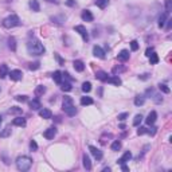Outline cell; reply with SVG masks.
<instances>
[{"label": "cell", "mask_w": 172, "mask_h": 172, "mask_svg": "<svg viewBox=\"0 0 172 172\" xmlns=\"http://www.w3.org/2000/svg\"><path fill=\"white\" fill-rule=\"evenodd\" d=\"M75 32H78L81 36H82V39H84V42H88L89 40V32L88 30L85 28V26H82V24H78V26L74 27Z\"/></svg>", "instance_id": "cell-5"}, {"label": "cell", "mask_w": 172, "mask_h": 172, "mask_svg": "<svg viewBox=\"0 0 172 172\" xmlns=\"http://www.w3.org/2000/svg\"><path fill=\"white\" fill-rule=\"evenodd\" d=\"M40 67V63L39 62H34V63H30V65H28V69H30V70H38V69H39Z\"/></svg>", "instance_id": "cell-40"}, {"label": "cell", "mask_w": 172, "mask_h": 172, "mask_svg": "<svg viewBox=\"0 0 172 172\" xmlns=\"http://www.w3.org/2000/svg\"><path fill=\"white\" fill-rule=\"evenodd\" d=\"M62 109L65 110V113H66L67 116H70V117L77 114V108H75L74 104H73V98L71 97H63Z\"/></svg>", "instance_id": "cell-2"}, {"label": "cell", "mask_w": 172, "mask_h": 172, "mask_svg": "<svg viewBox=\"0 0 172 172\" xmlns=\"http://www.w3.org/2000/svg\"><path fill=\"white\" fill-rule=\"evenodd\" d=\"M118 61H121V62H125V61H128L129 59V51L128 50H122V51H120V54H118Z\"/></svg>", "instance_id": "cell-21"}, {"label": "cell", "mask_w": 172, "mask_h": 172, "mask_svg": "<svg viewBox=\"0 0 172 172\" xmlns=\"http://www.w3.org/2000/svg\"><path fill=\"white\" fill-rule=\"evenodd\" d=\"M109 4V0H96V5H98L100 8H105Z\"/></svg>", "instance_id": "cell-31"}, {"label": "cell", "mask_w": 172, "mask_h": 172, "mask_svg": "<svg viewBox=\"0 0 172 172\" xmlns=\"http://www.w3.org/2000/svg\"><path fill=\"white\" fill-rule=\"evenodd\" d=\"M53 80L57 84H62V73L61 71H54L53 73Z\"/></svg>", "instance_id": "cell-29"}, {"label": "cell", "mask_w": 172, "mask_h": 172, "mask_svg": "<svg viewBox=\"0 0 172 172\" xmlns=\"http://www.w3.org/2000/svg\"><path fill=\"white\" fill-rule=\"evenodd\" d=\"M82 161H84V167H85V169L90 171V169H92V161H90V157H89V156H88L86 153H85L84 156H82Z\"/></svg>", "instance_id": "cell-17"}, {"label": "cell", "mask_w": 172, "mask_h": 172, "mask_svg": "<svg viewBox=\"0 0 172 172\" xmlns=\"http://www.w3.org/2000/svg\"><path fill=\"white\" fill-rule=\"evenodd\" d=\"M153 51H155L153 47H148V49H147V51H145V55H147V57H149V55L153 53Z\"/></svg>", "instance_id": "cell-51"}, {"label": "cell", "mask_w": 172, "mask_h": 172, "mask_svg": "<svg viewBox=\"0 0 172 172\" xmlns=\"http://www.w3.org/2000/svg\"><path fill=\"white\" fill-rule=\"evenodd\" d=\"M171 26H172V19H168V20H167V28H168V30L171 28Z\"/></svg>", "instance_id": "cell-54"}, {"label": "cell", "mask_w": 172, "mask_h": 172, "mask_svg": "<svg viewBox=\"0 0 172 172\" xmlns=\"http://www.w3.org/2000/svg\"><path fill=\"white\" fill-rule=\"evenodd\" d=\"M1 157H3V161H4V164H7V165H8V164H9V159L7 157V153H5V152H3V153H1Z\"/></svg>", "instance_id": "cell-49"}, {"label": "cell", "mask_w": 172, "mask_h": 172, "mask_svg": "<svg viewBox=\"0 0 172 172\" xmlns=\"http://www.w3.org/2000/svg\"><path fill=\"white\" fill-rule=\"evenodd\" d=\"M30 8L34 11V12H39L40 11V5L38 0H30Z\"/></svg>", "instance_id": "cell-20"}, {"label": "cell", "mask_w": 172, "mask_h": 172, "mask_svg": "<svg viewBox=\"0 0 172 172\" xmlns=\"http://www.w3.org/2000/svg\"><path fill=\"white\" fill-rule=\"evenodd\" d=\"M109 171H110V168H109V167H108V168H104V172H109Z\"/></svg>", "instance_id": "cell-59"}, {"label": "cell", "mask_w": 172, "mask_h": 172, "mask_svg": "<svg viewBox=\"0 0 172 172\" xmlns=\"http://www.w3.org/2000/svg\"><path fill=\"white\" fill-rule=\"evenodd\" d=\"M30 149L32 151V152L38 151V144H36L35 140H31V141H30Z\"/></svg>", "instance_id": "cell-41"}, {"label": "cell", "mask_w": 172, "mask_h": 172, "mask_svg": "<svg viewBox=\"0 0 172 172\" xmlns=\"http://www.w3.org/2000/svg\"><path fill=\"white\" fill-rule=\"evenodd\" d=\"M54 57H55V59L58 61V63H59L61 66H63V65H65V61L61 58V55H59V54H54Z\"/></svg>", "instance_id": "cell-46"}, {"label": "cell", "mask_w": 172, "mask_h": 172, "mask_svg": "<svg viewBox=\"0 0 172 172\" xmlns=\"http://www.w3.org/2000/svg\"><path fill=\"white\" fill-rule=\"evenodd\" d=\"M47 3H54V4H59V0H46Z\"/></svg>", "instance_id": "cell-55"}, {"label": "cell", "mask_w": 172, "mask_h": 172, "mask_svg": "<svg viewBox=\"0 0 172 172\" xmlns=\"http://www.w3.org/2000/svg\"><path fill=\"white\" fill-rule=\"evenodd\" d=\"M92 104H93V98L92 97H82L81 98V105L86 106V105H92Z\"/></svg>", "instance_id": "cell-30"}, {"label": "cell", "mask_w": 172, "mask_h": 172, "mask_svg": "<svg viewBox=\"0 0 172 172\" xmlns=\"http://www.w3.org/2000/svg\"><path fill=\"white\" fill-rule=\"evenodd\" d=\"M147 132H148V129L144 128V126H140V128L137 129V135H139V136H143V135H145Z\"/></svg>", "instance_id": "cell-44"}, {"label": "cell", "mask_w": 172, "mask_h": 172, "mask_svg": "<svg viewBox=\"0 0 172 172\" xmlns=\"http://www.w3.org/2000/svg\"><path fill=\"white\" fill-rule=\"evenodd\" d=\"M39 116L42 117V118H51V116H53V113H51V110L50 109H40L39 110Z\"/></svg>", "instance_id": "cell-19"}, {"label": "cell", "mask_w": 172, "mask_h": 172, "mask_svg": "<svg viewBox=\"0 0 172 172\" xmlns=\"http://www.w3.org/2000/svg\"><path fill=\"white\" fill-rule=\"evenodd\" d=\"M90 90H92V84H90V82H84V84H82V92L89 93Z\"/></svg>", "instance_id": "cell-35"}, {"label": "cell", "mask_w": 172, "mask_h": 172, "mask_svg": "<svg viewBox=\"0 0 172 172\" xmlns=\"http://www.w3.org/2000/svg\"><path fill=\"white\" fill-rule=\"evenodd\" d=\"M28 105H30V108L32 109V110H39L40 108H42V105H40V101L38 100V98H35V100H31V101L28 102Z\"/></svg>", "instance_id": "cell-14"}, {"label": "cell", "mask_w": 172, "mask_h": 172, "mask_svg": "<svg viewBox=\"0 0 172 172\" xmlns=\"http://www.w3.org/2000/svg\"><path fill=\"white\" fill-rule=\"evenodd\" d=\"M81 18H82V20L84 22H93V13L89 11V9H85V11H82V13H81Z\"/></svg>", "instance_id": "cell-10"}, {"label": "cell", "mask_w": 172, "mask_h": 172, "mask_svg": "<svg viewBox=\"0 0 172 172\" xmlns=\"http://www.w3.org/2000/svg\"><path fill=\"white\" fill-rule=\"evenodd\" d=\"M32 165V159L28 156H19L16 159V167L19 171H28Z\"/></svg>", "instance_id": "cell-3"}, {"label": "cell", "mask_w": 172, "mask_h": 172, "mask_svg": "<svg viewBox=\"0 0 172 172\" xmlns=\"http://www.w3.org/2000/svg\"><path fill=\"white\" fill-rule=\"evenodd\" d=\"M9 136H11V126L7 125V126L0 132V137H1V139H5V137H9Z\"/></svg>", "instance_id": "cell-24"}, {"label": "cell", "mask_w": 172, "mask_h": 172, "mask_svg": "<svg viewBox=\"0 0 172 172\" xmlns=\"http://www.w3.org/2000/svg\"><path fill=\"white\" fill-rule=\"evenodd\" d=\"M93 54H94V57L101 58V59L105 58V51H104L100 46H94V47H93Z\"/></svg>", "instance_id": "cell-9"}, {"label": "cell", "mask_w": 172, "mask_h": 172, "mask_svg": "<svg viewBox=\"0 0 172 172\" xmlns=\"http://www.w3.org/2000/svg\"><path fill=\"white\" fill-rule=\"evenodd\" d=\"M131 49H132V51H137L139 50V42L137 40H132L131 42Z\"/></svg>", "instance_id": "cell-42"}, {"label": "cell", "mask_w": 172, "mask_h": 172, "mask_svg": "<svg viewBox=\"0 0 172 172\" xmlns=\"http://www.w3.org/2000/svg\"><path fill=\"white\" fill-rule=\"evenodd\" d=\"M131 159H132V153H131L129 151H126V152H125V153L122 155V157H120V159L117 160V163H118L120 165H121V164H125L126 161H129Z\"/></svg>", "instance_id": "cell-11"}, {"label": "cell", "mask_w": 172, "mask_h": 172, "mask_svg": "<svg viewBox=\"0 0 172 172\" xmlns=\"http://www.w3.org/2000/svg\"><path fill=\"white\" fill-rule=\"evenodd\" d=\"M149 61H151V65H156L159 62V57H157V54L155 53V51L149 55Z\"/></svg>", "instance_id": "cell-32"}, {"label": "cell", "mask_w": 172, "mask_h": 172, "mask_svg": "<svg viewBox=\"0 0 172 172\" xmlns=\"http://www.w3.org/2000/svg\"><path fill=\"white\" fill-rule=\"evenodd\" d=\"M44 93H46V88H44L43 85H39V86H36V88H35V96H36V97L43 96Z\"/></svg>", "instance_id": "cell-27"}, {"label": "cell", "mask_w": 172, "mask_h": 172, "mask_svg": "<svg viewBox=\"0 0 172 172\" xmlns=\"http://www.w3.org/2000/svg\"><path fill=\"white\" fill-rule=\"evenodd\" d=\"M89 151H90V153H92L93 156H94V159H97V160H101V159H102V156H104L101 151L97 149L96 147H93V145L89 147Z\"/></svg>", "instance_id": "cell-8"}, {"label": "cell", "mask_w": 172, "mask_h": 172, "mask_svg": "<svg viewBox=\"0 0 172 172\" xmlns=\"http://www.w3.org/2000/svg\"><path fill=\"white\" fill-rule=\"evenodd\" d=\"M156 118H157V113L156 112H151L149 114H148V117L145 118V122L148 124V125H153L155 121H156Z\"/></svg>", "instance_id": "cell-13"}, {"label": "cell", "mask_w": 172, "mask_h": 172, "mask_svg": "<svg viewBox=\"0 0 172 172\" xmlns=\"http://www.w3.org/2000/svg\"><path fill=\"white\" fill-rule=\"evenodd\" d=\"M22 24V22H20V19L16 16V15H9V16H7V18L3 20V26L5 27V28H12V27H18Z\"/></svg>", "instance_id": "cell-4"}, {"label": "cell", "mask_w": 172, "mask_h": 172, "mask_svg": "<svg viewBox=\"0 0 172 172\" xmlns=\"http://www.w3.org/2000/svg\"><path fill=\"white\" fill-rule=\"evenodd\" d=\"M106 82H109V84H112V85H114V86H120V85L122 84V82H121V80L118 78V75H112V77H109Z\"/></svg>", "instance_id": "cell-15"}, {"label": "cell", "mask_w": 172, "mask_h": 172, "mask_svg": "<svg viewBox=\"0 0 172 172\" xmlns=\"http://www.w3.org/2000/svg\"><path fill=\"white\" fill-rule=\"evenodd\" d=\"M167 20H168V12L161 13V15L159 16V20H157V26H159L160 28H163V27L165 26Z\"/></svg>", "instance_id": "cell-12"}, {"label": "cell", "mask_w": 172, "mask_h": 172, "mask_svg": "<svg viewBox=\"0 0 172 172\" xmlns=\"http://www.w3.org/2000/svg\"><path fill=\"white\" fill-rule=\"evenodd\" d=\"M73 65H74V69L77 71H84L85 70V63L82 61H74V63H73Z\"/></svg>", "instance_id": "cell-23"}, {"label": "cell", "mask_w": 172, "mask_h": 172, "mask_svg": "<svg viewBox=\"0 0 172 172\" xmlns=\"http://www.w3.org/2000/svg\"><path fill=\"white\" fill-rule=\"evenodd\" d=\"M125 69H124L122 66H116V67H113V74L114 75H117L118 73H121V71H124Z\"/></svg>", "instance_id": "cell-43"}, {"label": "cell", "mask_w": 172, "mask_h": 172, "mask_svg": "<svg viewBox=\"0 0 172 172\" xmlns=\"http://www.w3.org/2000/svg\"><path fill=\"white\" fill-rule=\"evenodd\" d=\"M9 114H20L22 113V108H16V106H12L8 110Z\"/></svg>", "instance_id": "cell-34"}, {"label": "cell", "mask_w": 172, "mask_h": 172, "mask_svg": "<svg viewBox=\"0 0 172 172\" xmlns=\"http://www.w3.org/2000/svg\"><path fill=\"white\" fill-rule=\"evenodd\" d=\"M27 51L31 55H43L46 53V49L38 39H31L27 42Z\"/></svg>", "instance_id": "cell-1"}, {"label": "cell", "mask_w": 172, "mask_h": 172, "mask_svg": "<svg viewBox=\"0 0 172 172\" xmlns=\"http://www.w3.org/2000/svg\"><path fill=\"white\" fill-rule=\"evenodd\" d=\"M1 121H3V117H1V114H0V125H1Z\"/></svg>", "instance_id": "cell-60"}, {"label": "cell", "mask_w": 172, "mask_h": 172, "mask_svg": "<svg viewBox=\"0 0 172 172\" xmlns=\"http://www.w3.org/2000/svg\"><path fill=\"white\" fill-rule=\"evenodd\" d=\"M8 75L12 81H20L23 77V73L20 70H11L8 71Z\"/></svg>", "instance_id": "cell-7"}, {"label": "cell", "mask_w": 172, "mask_h": 172, "mask_svg": "<svg viewBox=\"0 0 172 172\" xmlns=\"http://www.w3.org/2000/svg\"><path fill=\"white\" fill-rule=\"evenodd\" d=\"M156 132H157V128H156V126H153V128L148 129V132H147V133H149L151 136H153V135H155V133H156Z\"/></svg>", "instance_id": "cell-50"}, {"label": "cell", "mask_w": 172, "mask_h": 172, "mask_svg": "<svg viewBox=\"0 0 172 172\" xmlns=\"http://www.w3.org/2000/svg\"><path fill=\"white\" fill-rule=\"evenodd\" d=\"M128 113H120V114H118V117H117V118H118L120 120V121H125V120H126V118H128Z\"/></svg>", "instance_id": "cell-47"}, {"label": "cell", "mask_w": 172, "mask_h": 172, "mask_svg": "<svg viewBox=\"0 0 172 172\" xmlns=\"http://www.w3.org/2000/svg\"><path fill=\"white\" fill-rule=\"evenodd\" d=\"M55 135H57V128H55V126H50V128L46 129L43 133L46 140H53L54 137H55Z\"/></svg>", "instance_id": "cell-6"}, {"label": "cell", "mask_w": 172, "mask_h": 172, "mask_svg": "<svg viewBox=\"0 0 172 172\" xmlns=\"http://www.w3.org/2000/svg\"><path fill=\"white\" fill-rule=\"evenodd\" d=\"M141 121H143V116H141V114L135 116V120H133V125H135V126H139V125L141 124Z\"/></svg>", "instance_id": "cell-36"}, {"label": "cell", "mask_w": 172, "mask_h": 172, "mask_svg": "<svg viewBox=\"0 0 172 172\" xmlns=\"http://www.w3.org/2000/svg\"><path fill=\"white\" fill-rule=\"evenodd\" d=\"M65 19H66V16H63V15H61V16H53V18H51V22L57 23V24H63Z\"/></svg>", "instance_id": "cell-28"}, {"label": "cell", "mask_w": 172, "mask_h": 172, "mask_svg": "<svg viewBox=\"0 0 172 172\" xmlns=\"http://www.w3.org/2000/svg\"><path fill=\"white\" fill-rule=\"evenodd\" d=\"M96 78H97V80H100V81H102V82H106L109 77H108V74H106L105 71L100 70V71H97V73H96Z\"/></svg>", "instance_id": "cell-18"}, {"label": "cell", "mask_w": 172, "mask_h": 172, "mask_svg": "<svg viewBox=\"0 0 172 172\" xmlns=\"http://www.w3.org/2000/svg\"><path fill=\"white\" fill-rule=\"evenodd\" d=\"M8 66L3 63V65H0V78H5L7 75H8Z\"/></svg>", "instance_id": "cell-22"}, {"label": "cell", "mask_w": 172, "mask_h": 172, "mask_svg": "<svg viewBox=\"0 0 172 172\" xmlns=\"http://www.w3.org/2000/svg\"><path fill=\"white\" fill-rule=\"evenodd\" d=\"M15 100L19 102H26L27 101V96H16L15 97Z\"/></svg>", "instance_id": "cell-48"}, {"label": "cell", "mask_w": 172, "mask_h": 172, "mask_svg": "<svg viewBox=\"0 0 172 172\" xmlns=\"http://www.w3.org/2000/svg\"><path fill=\"white\" fill-rule=\"evenodd\" d=\"M159 89H160V92L165 93V94H168V93L171 92V89L168 88L167 85H164V84H160V85H159Z\"/></svg>", "instance_id": "cell-38"}, {"label": "cell", "mask_w": 172, "mask_h": 172, "mask_svg": "<svg viewBox=\"0 0 172 172\" xmlns=\"http://www.w3.org/2000/svg\"><path fill=\"white\" fill-rule=\"evenodd\" d=\"M140 80H148V74H144L140 77Z\"/></svg>", "instance_id": "cell-58"}, {"label": "cell", "mask_w": 172, "mask_h": 172, "mask_svg": "<svg viewBox=\"0 0 172 172\" xmlns=\"http://www.w3.org/2000/svg\"><path fill=\"white\" fill-rule=\"evenodd\" d=\"M12 124L15 125V126H20V128H24L26 126V120L23 118V117H16V118H13Z\"/></svg>", "instance_id": "cell-16"}, {"label": "cell", "mask_w": 172, "mask_h": 172, "mask_svg": "<svg viewBox=\"0 0 172 172\" xmlns=\"http://www.w3.org/2000/svg\"><path fill=\"white\" fill-rule=\"evenodd\" d=\"M121 149V143L118 141V140H116V141H113V144H112V151H114V152H117V151Z\"/></svg>", "instance_id": "cell-37"}, {"label": "cell", "mask_w": 172, "mask_h": 172, "mask_svg": "<svg viewBox=\"0 0 172 172\" xmlns=\"http://www.w3.org/2000/svg\"><path fill=\"white\" fill-rule=\"evenodd\" d=\"M152 98H153V101L156 102V104H161V102H163V98L160 97L159 94H156V93L153 94V97H152Z\"/></svg>", "instance_id": "cell-45"}, {"label": "cell", "mask_w": 172, "mask_h": 172, "mask_svg": "<svg viewBox=\"0 0 172 172\" xmlns=\"http://www.w3.org/2000/svg\"><path fill=\"white\" fill-rule=\"evenodd\" d=\"M164 4H165V12L169 13L172 11V0H165Z\"/></svg>", "instance_id": "cell-39"}, {"label": "cell", "mask_w": 172, "mask_h": 172, "mask_svg": "<svg viewBox=\"0 0 172 172\" xmlns=\"http://www.w3.org/2000/svg\"><path fill=\"white\" fill-rule=\"evenodd\" d=\"M121 169H122L124 172H126V171H128V169H129V168L126 167V165H125V164H121Z\"/></svg>", "instance_id": "cell-56"}, {"label": "cell", "mask_w": 172, "mask_h": 172, "mask_svg": "<svg viewBox=\"0 0 172 172\" xmlns=\"http://www.w3.org/2000/svg\"><path fill=\"white\" fill-rule=\"evenodd\" d=\"M62 77L67 78L69 81H74V78H73V77H70V74H69V73H63V74H62Z\"/></svg>", "instance_id": "cell-52"}, {"label": "cell", "mask_w": 172, "mask_h": 172, "mask_svg": "<svg viewBox=\"0 0 172 172\" xmlns=\"http://www.w3.org/2000/svg\"><path fill=\"white\" fill-rule=\"evenodd\" d=\"M145 102V96H137L135 97V105L136 106H143Z\"/></svg>", "instance_id": "cell-26"}, {"label": "cell", "mask_w": 172, "mask_h": 172, "mask_svg": "<svg viewBox=\"0 0 172 172\" xmlns=\"http://www.w3.org/2000/svg\"><path fill=\"white\" fill-rule=\"evenodd\" d=\"M66 5H69V7H74V5H75V0H67Z\"/></svg>", "instance_id": "cell-53"}, {"label": "cell", "mask_w": 172, "mask_h": 172, "mask_svg": "<svg viewBox=\"0 0 172 172\" xmlns=\"http://www.w3.org/2000/svg\"><path fill=\"white\" fill-rule=\"evenodd\" d=\"M61 89L63 92H70L71 89H73V86H71L70 82H63V84H61Z\"/></svg>", "instance_id": "cell-33"}, {"label": "cell", "mask_w": 172, "mask_h": 172, "mask_svg": "<svg viewBox=\"0 0 172 172\" xmlns=\"http://www.w3.org/2000/svg\"><path fill=\"white\" fill-rule=\"evenodd\" d=\"M3 47H4V42H3V39L0 38V51L3 50Z\"/></svg>", "instance_id": "cell-57"}, {"label": "cell", "mask_w": 172, "mask_h": 172, "mask_svg": "<svg viewBox=\"0 0 172 172\" xmlns=\"http://www.w3.org/2000/svg\"><path fill=\"white\" fill-rule=\"evenodd\" d=\"M8 47L11 51H16V40L13 36H9L8 38Z\"/></svg>", "instance_id": "cell-25"}]
</instances>
